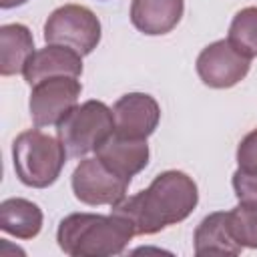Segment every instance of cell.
<instances>
[{
  "mask_svg": "<svg viewBox=\"0 0 257 257\" xmlns=\"http://www.w3.org/2000/svg\"><path fill=\"white\" fill-rule=\"evenodd\" d=\"M114 133L112 108L102 100H86L76 104L58 124L56 135L62 141L68 157L80 159L96 151Z\"/></svg>",
  "mask_w": 257,
  "mask_h": 257,
  "instance_id": "277c9868",
  "label": "cell"
},
{
  "mask_svg": "<svg viewBox=\"0 0 257 257\" xmlns=\"http://www.w3.org/2000/svg\"><path fill=\"white\" fill-rule=\"evenodd\" d=\"M233 191L239 203L257 205V173H249L243 169H237L233 173Z\"/></svg>",
  "mask_w": 257,
  "mask_h": 257,
  "instance_id": "ac0fdd59",
  "label": "cell"
},
{
  "mask_svg": "<svg viewBox=\"0 0 257 257\" xmlns=\"http://www.w3.org/2000/svg\"><path fill=\"white\" fill-rule=\"evenodd\" d=\"M66 149L60 139L42 133L38 126L20 133L12 143L16 177L32 189H46L56 183L66 163Z\"/></svg>",
  "mask_w": 257,
  "mask_h": 257,
  "instance_id": "3957f363",
  "label": "cell"
},
{
  "mask_svg": "<svg viewBox=\"0 0 257 257\" xmlns=\"http://www.w3.org/2000/svg\"><path fill=\"white\" fill-rule=\"evenodd\" d=\"M80 92L76 76H52L32 84L28 108L34 126H56L76 106Z\"/></svg>",
  "mask_w": 257,
  "mask_h": 257,
  "instance_id": "8992f818",
  "label": "cell"
},
{
  "mask_svg": "<svg viewBox=\"0 0 257 257\" xmlns=\"http://www.w3.org/2000/svg\"><path fill=\"white\" fill-rule=\"evenodd\" d=\"M135 237L131 225L116 215L70 213L58 223V247L70 257L120 255Z\"/></svg>",
  "mask_w": 257,
  "mask_h": 257,
  "instance_id": "7a4b0ae2",
  "label": "cell"
},
{
  "mask_svg": "<svg viewBox=\"0 0 257 257\" xmlns=\"http://www.w3.org/2000/svg\"><path fill=\"white\" fill-rule=\"evenodd\" d=\"M185 0H133L131 22L147 36L171 32L183 18Z\"/></svg>",
  "mask_w": 257,
  "mask_h": 257,
  "instance_id": "7c38bea8",
  "label": "cell"
},
{
  "mask_svg": "<svg viewBox=\"0 0 257 257\" xmlns=\"http://www.w3.org/2000/svg\"><path fill=\"white\" fill-rule=\"evenodd\" d=\"M24 80L32 86L44 78L52 76H80L82 74V56L60 44H46L44 48L36 50L26 68H24Z\"/></svg>",
  "mask_w": 257,
  "mask_h": 257,
  "instance_id": "8fae6325",
  "label": "cell"
},
{
  "mask_svg": "<svg viewBox=\"0 0 257 257\" xmlns=\"http://www.w3.org/2000/svg\"><path fill=\"white\" fill-rule=\"evenodd\" d=\"M74 197L90 207L96 205H114L126 197L128 181L112 173L100 159H82L70 177Z\"/></svg>",
  "mask_w": 257,
  "mask_h": 257,
  "instance_id": "52a82bcc",
  "label": "cell"
},
{
  "mask_svg": "<svg viewBox=\"0 0 257 257\" xmlns=\"http://www.w3.org/2000/svg\"><path fill=\"white\" fill-rule=\"evenodd\" d=\"M28 0H0V8L2 10H8V8H16V6H22L26 4Z\"/></svg>",
  "mask_w": 257,
  "mask_h": 257,
  "instance_id": "ffe728a7",
  "label": "cell"
},
{
  "mask_svg": "<svg viewBox=\"0 0 257 257\" xmlns=\"http://www.w3.org/2000/svg\"><path fill=\"white\" fill-rule=\"evenodd\" d=\"M44 215L40 207L22 197H10L0 203V229L16 239H34L42 229Z\"/></svg>",
  "mask_w": 257,
  "mask_h": 257,
  "instance_id": "9a60e30c",
  "label": "cell"
},
{
  "mask_svg": "<svg viewBox=\"0 0 257 257\" xmlns=\"http://www.w3.org/2000/svg\"><path fill=\"white\" fill-rule=\"evenodd\" d=\"M227 38L237 50H241L249 58L257 56V6L241 8L233 16Z\"/></svg>",
  "mask_w": 257,
  "mask_h": 257,
  "instance_id": "2e32d148",
  "label": "cell"
},
{
  "mask_svg": "<svg viewBox=\"0 0 257 257\" xmlns=\"http://www.w3.org/2000/svg\"><path fill=\"white\" fill-rule=\"evenodd\" d=\"M229 227L241 247L257 249V205L239 203L229 211Z\"/></svg>",
  "mask_w": 257,
  "mask_h": 257,
  "instance_id": "e0dca14e",
  "label": "cell"
},
{
  "mask_svg": "<svg viewBox=\"0 0 257 257\" xmlns=\"http://www.w3.org/2000/svg\"><path fill=\"white\" fill-rule=\"evenodd\" d=\"M199 203L197 183L183 171H163L133 197L112 205L110 213L124 219L135 235H155L185 221Z\"/></svg>",
  "mask_w": 257,
  "mask_h": 257,
  "instance_id": "6da1fadb",
  "label": "cell"
},
{
  "mask_svg": "<svg viewBox=\"0 0 257 257\" xmlns=\"http://www.w3.org/2000/svg\"><path fill=\"white\" fill-rule=\"evenodd\" d=\"M102 36L96 14L80 4H64L50 12L44 22L46 44H60L76 50L80 56L90 54Z\"/></svg>",
  "mask_w": 257,
  "mask_h": 257,
  "instance_id": "5b68a950",
  "label": "cell"
},
{
  "mask_svg": "<svg viewBox=\"0 0 257 257\" xmlns=\"http://www.w3.org/2000/svg\"><path fill=\"white\" fill-rule=\"evenodd\" d=\"M193 247L197 255H239L243 251L231 233L229 213L225 211H215L197 225Z\"/></svg>",
  "mask_w": 257,
  "mask_h": 257,
  "instance_id": "4fadbf2b",
  "label": "cell"
},
{
  "mask_svg": "<svg viewBox=\"0 0 257 257\" xmlns=\"http://www.w3.org/2000/svg\"><path fill=\"white\" fill-rule=\"evenodd\" d=\"M94 153L96 159H100L112 173H116L120 179L128 183L137 173H141L149 165V157H151L147 139L124 137L116 131Z\"/></svg>",
  "mask_w": 257,
  "mask_h": 257,
  "instance_id": "30bf717a",
  "label": "cell"
},
{
  "mask_svg": "<svg viewBox=\"0 0 257 257\" xmlns=\"http://www.w3.org/2000/svg\"><path fill=\"white\" fill-rule=\"evenodd\" d=\"M112 116L116 133L133 139H147L159 126L161 106L147 92H128L112 104Z\"/></svg>",
  "mask_w": 257,
  "mask_h": 257,
  "instance_id": "9c48e42d",
  "label": "cell"
},
{
  "mask_svg": "<svg viewBox=\"0 0 257 257\" xmlns=\"http://www.w3.org/2000/svg\"><path fill=\"white\" fill-rule=\"evenodd\" d=\"M237 163L239 169L257 173V128H253L241 139L237 147Z\"/></svg>",
  "mask_w": 257,
  "mask_h": 257,
  "instance_id": "d6986e66",
  "label": "cell"
},
{
  "mask_svg": "<svg viewBox=\"0 0 257 257\" xmlns=\"http://www.w3.org/2000/svg\"><path fill=\"white\" fill-rule=\"evenodd\" d=\"M34 36L28 26L20 22L0 26V74L12 76L24 72L34 54Z\"/></svg>",
  "mask_w": 257,
  "mask_h": 257,
  "instance_id": "5bb4252c",
  "label": "cell"
},
{
  "mask_svg": "<svg viewBox=\"0 0 257 257\" xmlns=\"http://www.w3.org/2000/svg\"><path fill=\"white\" fill-rule=\"evenodd\" d=\"M251 68V58L237 50L229 38L215 40L197 56V74L211 88H231L239 84Z\"/></svg>",
  "mask_w": 257,
  "mask_h": 257,
  "instance_id": "ba28073f",
  "label": "cell"
}]
</instances>
